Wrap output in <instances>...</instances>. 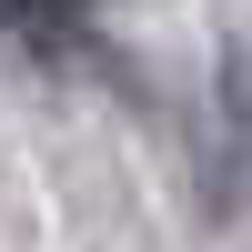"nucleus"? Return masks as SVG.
<instances>
[{
    "label": "nucleus",
    "instance_id": "1",
    "mask_svg": "<svg viewBox=\"0 0 252 252\" xmlns=\"http://www.w3.org/2000/svg\"><path fill=\"white\" fill-rule=\"evenodd\" d=\"M0 40H20L40 61H81L91 51V10L81 0H0Z\"/></svg>",
    "mask_w": 252,
    "mask_h": 252
}]
</instances>
